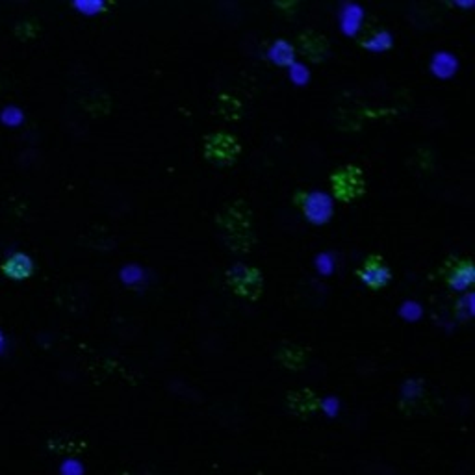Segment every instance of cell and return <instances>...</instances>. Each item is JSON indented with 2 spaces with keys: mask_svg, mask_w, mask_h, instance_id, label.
I'll return each mask as SVG.
<instances>
[{
  "mask_svg": "<svg viewBox=\"0 0 475 475\" xmlns=\"http://www.w3.org/2000/svg\"><path fill=\"white\" fill-rule=\"evenodd\" d=\"M217 227L221 230L225 245L232 253H249L256 243L254 217L251 206L245 201H230L217 214Z\"/></svg>",
  "mask_w": 475,
  "mask_h": 475,
  "instance_id": "obj_1",
  "label": "cell"
},
{
  "mask_svg": "<svg viewBox=\"0 0 475 475\" xmlns=\"http://www.w3.org/2000/svg\"><path fill=\"white\" fill-rule=\"evenodd\" d=\"M331 190L340 203H353L364 195L366 177L364 171L355 164H346L338 167L331 175Z\"/></svg>",
  "mask_w": 475,
  "mask_h": 475,
  "instance_id": "obj_2",
  "label": "cell"
},
{
  "mask_svg": "<svg viewBox=\"0 0 475 475\" xmlns=\"http://www.w3.org/2000/svg\"><path fill=\"white\" fill-rule=\"evenodd\" d=\"M225 284L234 296L256 301L264 291V275L258 267L238 264L225 273Z\"/></svg>",
  "mask_w": 475,
  "mask_h": 475,
  "instance_id": "obj_3",
  "label": "cell"
},
{
  "mask_svg": "<svg viewBox=\"0 0 475 475\" xmlns=\"http://www.w3.org/2000/svg\"><path fill=\"white\" fill-rule=\"evenodd\" d=\"M241 155L240 140L230 132H214L204 140V156L217 166H232Z\"/></svg>",
  "mask_w": 475,
  "mask_h": 475,
  "instance_id": "obj_4",
  "label": "cell"
},
{
  "mask_svg": "<svg viewBox=\"0 0 475 475\" xmlns=\"http://www.w3.org/2000/svg\"><path fill=\"white\" fill-rule=\"evenodd\" d=\"M294 204L297 208H301L307 219L314 225H323L333 216V203L320 192L310 193L305 190H297L294 193Z\"/></svg>",
  "mask_w": 475,
  "mask_h": 475,
  "instance_id": "obj_5",
  "label": "cell"
},
{
  "mask_svg": "<svg viewBox=\"0 0 475 475\" xmlns=\"http://www.w3.org/2000/svg\"><path fill=\"white\" fill-rule=\"evenodd\" d=\"M357 277L370 290H383L392 280V269L381 254H370L357 269Z\"/></svg>",
  "mask_w": 475,
  "mask_h": 475,
  "instance_id": "obj_6",
  "label": "cell"
},
{
  "mask_svg": "<svg viewBox=\"0 0 475 475\" xmlns=\"http://www.w3.org/2000/svg\"><path fill=\"white\" fill-rule=\"evenodd\" d=\"M440 275L453 290H468L475 280L474 262L470 258H450L440 269Z\"/></svg>",
  "mask_w": 475,
  "mask_h": 475,
  "instance_id": "obj_7",
  "label": "cell"
},
{
  "mask_svg": "<svg viewBox=\"0 0 475 475\" xmlns=\"http://www.w3.org/2000/svg\"><path fill=\"white\" fill-rule=\"evenodd\" d=\"M296 49L305 56L309 62L321 63L329 56L331 43L321 32L302 30L296 39Z\"/></svg>",
  "mask_w": 475,
  "mask_h": 475,
  "instance_id": "obj_8",
  "label": "cell"
},
{
  "mask_svg": "<svg viewBox=\"0 0 475 475\" xmlns=\"http://www.w3.org/2000/svg\"><path fill=\"white\" fill-rule=\"evenodd\" d=\"M286 407L291 414L309 418L321 408V397L310 388H296L286 394Z\"/></svg>",
  "mask_w": 475,
  "mask_h": 475,
  "instance_id": "obj_9",
  "label": "cell"
},
{
  "mask_svg": "<svg viewBox=\"0 0 475 475\" xmlns=\"http://www.w3.org/2000/svg\"><path fill=\"white\" fill-rule=\"evenodd\" d=\"M2 273L6 275L8 278H13V280H23V278H28L34 273V262H32L30 256H26L23 253L12 254L8 256L2 265H0Z\"/></svg>",
  "mask_w": 475,
  "mask_h": 475,
  "instance_id": "obj_10",
  "label": "cell"
},
{
  "mask_svg": "<svg viewBox=\"0 0 475 475\" xmlns=\"http://www.w3.org/2000/svg\"><path fill=\"white\" fill-rule=\"evenodd\" d=\"M275 358H277L278 364L290 371L302 370L307 366V360H309L307 351L302 347L296 346V344H284L277 351Z\"/></svg>",
  "mask_w": 475,
  "mask_h": 475,
  "instance_id": "obj_11",
  "label": "cell"
},
{
  "mask_svg": "<svg viewBox=\"0 0 475 475\" xmlns=\"http://www.w3.org/2000/svg\"><path fill=\"white\" fill-rule=\"evenodd\" d=\"M217 111L223 119H227L229 123H236L240 121L243 115V102L238 95L232 91H225L219 95L217 99Z\"/></svg>",
  "mask_w": 475,
  "mask_h": 475,
  "instance_id": "obj_12",
  "label": "cell"
},
{
  "mask_svg": "<svg viewBox=\"0 0 475 475\" xmlns=\"http://www.w3.org/2000/svg\"><path fill=\"white\" fill-rule=\"evenodd\" d=\"M269 56H272L275 65H278V67H288V65L294 63V58H296V47H291V45L288 43V41H284V39H277V41L273 43L272 50H269Z\"/></svg>",
  "mask_w": 475,
  "mask_h": 475,
  "instance_id": "obj_13",
  "label": "cell"
},
{
  "mask_svg": "<svg viewBox=\"0 0 475 475\" xmlns=\"http://www.w3.org/2000/svg\"><path fill=\"white\" fill-rule=\"evenodd\" d=\"M47 448L54 451L58 455H78L82 451H86V442L74 439H50L47 442Z\"/></svg>",
  "mask_w": 475,
  "mask_h": 475,
  "instance_id": "obj_14",
  "label": "cell"
},
{
  "mask_svg": "<svg viewBox=\"0 0 475 475\" xmlns=\"http://www.w3.org/2000/svg\"><path fill=\"white\" fill-rule=\"evenodd\" d=\"M119 475H136V474H132V472H121Z\"/></svg>",
  "mask_w": 475,
  "mask_h": 475,
  "instance_id": "obj_15",
  "label": "cell"
}]
</instances>
